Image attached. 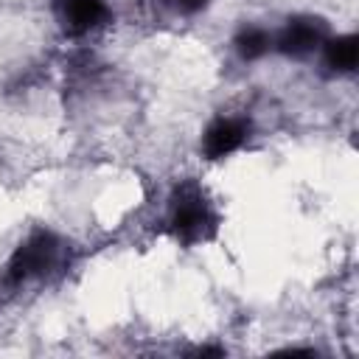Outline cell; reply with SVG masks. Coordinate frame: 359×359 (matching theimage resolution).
Returning <instances> with one entry per match:
<instances>
[{
    "mask_svg": "<svg viewBox=\"0 0 359 359\" xmlns=\"http://www.w3.org/2000/svg\"><path fill=\"white\" fill-rule=\"evenodd\" d=\"M65 252H67V244L59 233H53L48 227L31 230L14 247V252L8 255L6 266H3V286L17 289V286H25V283L53 275L65 264Z\"/></svg>",
    "mask_w": 359,
    "mask_h": 359,
    "instance_id": "1",
    "label": "cell"
},
{
    "mask_svg": "<svg viewBox=\"0 0 359 359\" xmlns=\"http://www.w3.org/2000/svg\"><path fill=\"white\" fill-rule=\"evenodd\" d=\"M165 227L180 244H199L213 236L216 210H213L208 194L196 182L185 180L174 188V194L168 196Z\"/></svg>",
    "mask_w": 359,
    "mask_h": 359,
    "instance_id": "2",
    "label": "cell"
},
{
    "mask_svg": "<svg viewBox=\"0 0 359 359\" xmlns=\"http://www.w3.org/2000/svg\"><path fill=\"white\" fill-rule=\"evenodd\" d=\"M328 39V25L314 17V14H294L283 22L278 34H272V50L289 56V59H303L311 56L314 50L323 48Z\"/></svg>",
    "mask_w": 359,
    "mask_h": 359,
    "instance_id": "3",
    "label": "cell"
},
{
    "mask_svg": "<svg viewBox=\"0 0 359 359\" xmlns=\"http://www.w3.org/2000/svg\"><path fill=\"white\" fill-rule=\"evenodd\" d=\"M53 14L67 36H84L109 22V6L104 0H53Z\"/></svg>",
    "mask_w": 359,
    "mask_h": 359,
    "instance_id": "4",
    "label": "cell"
},
{
    "mask_svg": "<svg viewBox=\"0 0 359 359\" xmlns=\"http://www.w3.org/2000/svg\"><path fill=\"white\" fill-rule=\"evenodd\" d=\"M250 137V123L244 118L219 115L213 118L202 132V154L208 160H224L233 151H238Z\"/></svg>",
    "mask_w": 359,
    "mask_h": 359,
    "instance_id": "5",
    "label": "cell"
},
{
    "mask_svg": "<svg viewBox=\"0 0 359 359\" xmlns=\"http://www.w3.org/2000/svg\"><path fill=\"white\" fill-rule=\"evenodd\" d=\"M323 62L331 73H353L359 65V36L356 34H339L328 36L320 48Z\"/></svg>",
    "mask_w": 359,
    "mask_h": 359,
    "instance_id": "6",
    "label": "cell"
},
{
    "mask_svg": "<svg viewBox=\"0 0 359 359\" xmlns=\"http://www.w3.org/2000/svg\"><path fill=\"white\" fill-rule=\"evenodd\" d=\"M233 50L244 62L264 59L272 50V31H266L264 25H241L233 36Z\"/></svg>",
    "mask_w": 359,
    "mask_h": 359,
    "instance_id": "7",
    "label": "cell"
},
{
    "mask_svg": "<svg viewBox=\"0 0 359 359\" xmlns=\"http://www.w3.org/2000/svg\"><path fill=\"white\" fill-rule=\"evenodd\" d=\"M210 3H213V0H165V6H168L171 11H177V14H185V17L205 11Z\"/></svg>",
    "mask_w": 359,
    "mask_h": 359,
    "instance_id": "8",
    "label": "cell"
}]
</instances>
